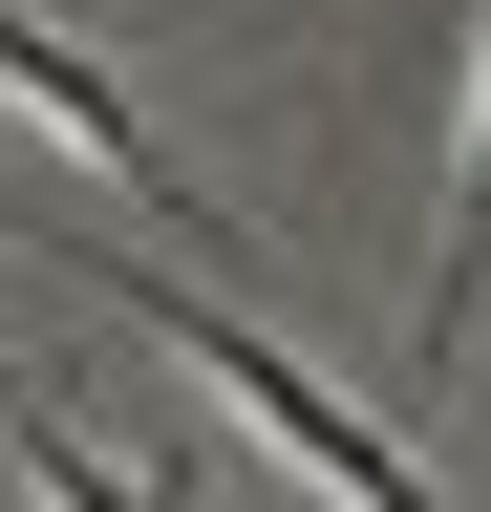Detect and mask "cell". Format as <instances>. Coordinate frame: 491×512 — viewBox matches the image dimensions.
Masks as SVG:
<instances>
[{"mask_svg": "<svg viewBox=\"0 0 491 512\" xmlns=\"http://www.w3.org/2000/svg\"><path fill=\"white\" fill-rule=\"evenodd\" d=\"M65 278H86L107 320H129V342H171V363H214V384H235V427H257L278 470H321L342 512H449V470H427V448H406L385 406H363L342 363H299L278 320H235V299H193V278H171V256H129V235H65Z\"/></svg>", "mask_w": 491, "mask_h": 512, "instance_id": "cell-1", "label": "cell"}, {"mask_svg": "<svg viewBox=\"0 0 491 512\" xmlns=\"http://www.w3.org/2000/svg\"><path fill=\"white\" fill-rule=\"evenodd\" d=\"M0 107H22V128H65V150H86L107 192H150V214H171V235H214V192H193V171H171V128H150L129 86H107V64H86L65 22H43V0H0Z\"/></svg>", "mask_w": 491, "mask_h": 512, "instance_id": "cell-2", "label": "cell"}, {"mask_svg": "<svg viewBox=\"0 0 491 512\" xmlns=\"http://www.w3.org/2000/svg\"><path fill=\"white\" fill-rule=\"evenodd\" d=\"M0 470H22L43 512H193V491H171V470H129V448H86L65 406H22V384H0Z\"/></svg>", "mask_w": 491, "mask_h": 512, "instance_id": "cell-3", "label": "cell"}, {"mask_svg": "<svg viewBox=\"0 0 491 512\" xmlns=\"http://www.w3.org/2000/svg\"><path fill=\"white\" fill-rule=\"evenodd\" d=\"M470 278H491V86H470V150H449V256H427V342H470Z\"/></svg>", "mask_w": 491, "mask_h": 512, "instance_id": "cell-4", "label": "cell"}]
</instances>
